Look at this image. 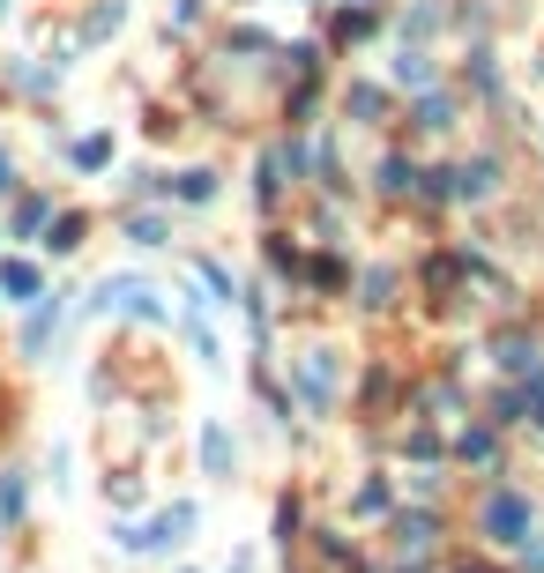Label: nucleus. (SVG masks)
<instances>
[{"label":"nucleus","mask_w":544,"mask_h":573,"mask_svg":"<svg viewBox=\"0 0 544 573\" xmlns=\"http://www.w3.org/2000/svg\"><path fill=\"white\" fill-rule=\"evenodd\" d=\"M485 536L493 544H507V551H522L530 536H537V506H530V491H515V485H500V491H485Z\"/></svg>","instance_id":"obj_1"},{"label":"nucleus","mask_w":544,"mask_h":573,"mask_svg":"<svg viewBox=\"0 0 544 573\" xmlns=\"http://www.w3.org/2000/svg\"><path fill=\"white\" fill-rule=\"evenodd\" d=\"M194 522H202V506L179 499V506L157 514V522H142V529H113V536H120V551H179V544L194 536Z\"/></svg>","instance_id":"obj_2"},{"label":"nucleus","mask_w":544,"mask_h":573,"mask_svg":"<svg viewBox=\"0 0 544 573\" xmlns=\"http://www.w3.org/2000/svg\"><path fill=\"white\" fill-rule=\"evenodd\" d=\"M335 350H306L298 358V403H306V417H329V403H335Z\"/></svg>","instance_id":"obj_3"},{"label":"nucleus","mask_w":544,"mask_h":573,"mask_svg":"<svg viewBox=\"0 0 544 573\" xmlns=\"http://www.w3.org/2000/svg\"><path fill=\"white\" fill-rule=\"evenodd\" d=\"M97 306L105 313H134V321H165V298L150 284H134V276H113V284L97 290Z\"/></svg>","instance_id":"obj_4"},{"label":"nucleus","mask_w":544,"mask_h":573,"mask_svg":"<svg viewBox=\"0 0 544 573\" xmlns=\"http://www.w3.org/2000/svg\"><path fill=\"white\" fill-rule=\"evenodd\" d=\"M395 559H403V566L433 559V514H403V522H395Z\"/></svg>","instance_id":"obj_5"},{"label":"nucleus","mask_w":544,"mask_h":573,"mask_svg":"<svg viewBox=\"0 0 544 573\" xmlns=\"http://www.w3.org/2000/svg\"><path fill=\"white\" fill-rule=\"evenodd\" d=\"M493 366H500L507 380H530V372H537V343H530V335H500V343H493Z\"/></svg>","instance_id":"obj_6"},{"label":"nucleus","mask_w":544,"mask_h":573,"mask_svg":"<svg viewBox=\"0 0 544 573\" xmlns=\"http://www.w3.org/2000/svg\"><path fill=\"white\" fill-rule=\"evenodd\" d=\"M493 187H500V157H477L456 171V202H485Z\"/></svg>","instance_id":"obj_7"},{"label":"nucleus","mask_w":544,"mask_h":573,"mask_svg":"<svg viewBox=\"0 0 544 573\" xmlns=\"http://www.w3.org/2000/svg\"><path fill=\"white\" fill-rule=\"evenodd\" d=\"M411 127H425V134H448V127H456V97H448V89H425L418 112H411Z\"/></svg>","instance_id":"obj_8"},{"label":"nucleus","mask_w":544,"mask_h":573,"mask_svg":"<svg viewBox=\"0 0 544 573\" xmlns=\"http://www.w3.org/2000/svg\"><path fill=\"white\" fill-rule=\"evenodd\" d=\"M232 462H239L232 432H224V425H202V469H210V477H232Z\"/></svg>","instance_id":"obj_9"},{"label":"nucleus","mask_w":544,"mask_h":573,"mask_svg":"<svg viewBox=\"0 0 544 573\" xmlns=\"http://www.w3.org/2000/svg\"><path fill=\"white\" fill-rule=\"evenodd\" d=\"M456 454L470 462V469H493V454H500V425H470Z\"/></svg>","instance_id":"obj_10"},{"label":"nucleus","mask_w":544,"mask_h":573,"mask_svg":"<svg viewBox=\"0 0 544 573\" xmlns=\"http://www.w3.org/2000/svg\"><path fill=\"white\" fill-rule=\"evenodd\" d=\"M38 268L31 261H0V298H38Z\"/></svg>","instance_id":"obj_11"},{"label":"nucleus","mask_w":544,"mask_h":573,"mask_svg":"<svg viewBox=\"0 0 544 573\" xmlns=\"http://www.w3.org/2000/svg\"><path fill=\"white\" fill-rule=\"evenodd\" d=\"M411 179H418V171H411V157H380V164H374V187H380V194H411Z\"/></svg>","instance_id":"obj_12"},{"label":"nucleus","mask_w":544,"mask_h":573,"mask_svg":"<svg viewBox=\"0 0 544 573\" xmlns=\"http://www.w3.org/2000/svg\"><path fill=\"white\" fill-rule=\"evenodd\" d=\"M52 327H60V306H38V313H31V327H23V358H38L45 343H52Z\"/></svg>","instance_id":"obj_13"},{"label":"nucleus","mask_w":544,"mask_h":573,"mask_svg":"<svg viewBox=\"0 0 544 573\" xmlns=\"http://www.w3.org/2000/svg\"><path fill=\"white\" fill-rule=\"evenodd\" d=\"M395 82L425 89V82H433V52H418V45H411V52H395Z\"/></svg>","instance_id":"obj_14"},{"label":"nucleus","mask_w":544,"mask_h":573,"mask_svg":"<svg viewBox=\"0 0 544 573\" xmlns=\"http://www.w3.org/2000/svg\"><path fill=\"white\" fill-rule=\"evenodd\" d=\"M358 298H366V306H395V276H388V268H366V276H358Z\"/></svg>","instance_id":"obj_15"},{"label":"nucleus","mask_w":544,"mask_h":573,"mask_svg":"<svg viewBox=\"0 0 544 573\" xmlns=\"http://www.w3.org/2000/svg\"><path fill=\"white\" fill-rule=\"evenodd\" d=\"M380 112H388V89H374V82H358V89H351V120H366V127H374Z\"/></svg>","instance_id":"obj_16"},{"label":"nucleus","mask_w":544,"mask_h":573,"mask_svg":"<svg viewBox=\"0 0 544 573\" xmlns=\"http://www.w3.org/2000/svg\"><path fill=\"white\" fill-rule=\"evenodd\" d=\"M75 164H83V171H105V164H113V134H83V142H75Z\"/></svg>","instance_id":"obj_17"},{"label":"nucleus","mask_w":544,"mask_h":573,"mask_svg":"<svg viewBox=\"0 0 544 573\" xmlns=\"http://www.w3.org/2000/svg\"><path fill=\"white\" fill-rule=\"evenodd\" d=\"M23 506H31V485L8 477V485H0V522H23Z\"/></svg>","instance_id":"obj_18"},{"label":"nucleus","mask_w":544,"mask_h":573,"mask_svg":"<svg viewBox=\"0 0 544 573\" xmlns=\"http://www.w3.org/2000/svg\"><path fill=\"white\" fill-rule=\"evenodd\" d=\"M179 202H216V171H187L179 179Z\"/></svg>","instance_id":"obj_19"},{"label":"nucleus","mask_w":544,"mask_h":573,"mask_svg":"<svg viewBox=\"0 0 544 573\" xmlns=\"http://www.w3.org/2000/svg\"><path fill=\"white\" fill-rule=\"evenodd\" d=\"M522 409H530V425L544 432V366L530 372V380H522Z\"/></svg>","instance_id":"obj_20"},{"label":"nucleus","mask_w":544,"mask_h":573,"mask_svg":"<svg viewBox=\"0 0 544 573\" xmlns=\"http://www.w3.org/2000/svg\"><path fill=\"white\" fill-rule=\"evenodd\" d=\"M418 179H425L418 187L425 202H456V171H418Z\"/></svg>","instance_id":"obj_21"},{"label":"nucleus","mask_w":544,"mask_h":573,"mask_svg":"<svg viewBox=\"0 0 544 573\" xmlns=\"http://www.w3.org/2000/svg\"><path fill=\"white\" fill-rule=\"evenodd\" d=\"M120 15H127L120 0H105V8H97V15L83 23V38H105V31H120Z\"/></svg>","instance_id":"obj_22"},{"label":"nucleus","mask_w":544,"mask_h":573,"mask_svg":"<svg viewBox=\"0 0 544 573\" xmlns=\"http://www.w3.org/2000/svg\"><path fill=\"white\" fill-rule=\"evenodd\" d=\"M75 246H83V216H60L52 224V253H75Z\"/></svg>","instance_id":"obj_23"},{"label":"nucleus","mask_w":544,"mask_h":573,"mask_svg":"<svg viewBox=\"0 0 544 573\" xmlns=\"http://www.w3.org/2000/svg\"><path fill=\"white\" fill-rule=\"evenodd\" d=\"M127 239H134V246H165V224H157V216H134Z\"/></svg>","instance_id":"obj_24"},{"label":"nucleus","mask_w":544,"mask_h":573,"mask_svg":"<svg viewBox=\"0 0 544 573\" xmlns=\"http://www.w3.org/2000/svg\"><path fill=\"white\" fill-rule=\"evenodd\" d=\"M45 216H52V208H45V202H38V194H31V202L15 208V231H45Z\"/></svg>","instance_id":"obj_25"},{"label":"nucleus","mask_w":544,"mask_h":573,"mask_svg":"<svg viewBox=\"0 0 544 573\" xmlns=\"http://www.w3.org/2000/svg\"><path fill=\"white\" fill-rule=\"evenodd\" d=\"M358 514H388V485H358Z\"/></svg>","instance_id":"obj_26"},{"label":"nucleus","mask_w":544,"mask_h":573,"mask_svg":"<svg viewBox=\"0 0 544 573\" xmlns=\"http://www.w3.org/2000/svg\"><path fill=\"white\" fill-rule=\"evenodd\" d=\"M411 454L418 462H440V432H411Z\"/></svg>","instance_id":"obj_27"},{"label":"nucleus","mask_w":544,"mask_h":573,"mask_svg":"<svg viewBox=\"0 0 544 573\" xmlns=\"http://www.w3.org/2000/svg\"><path fill=\"white\" fill-rule=\"evenodd\" d=\"M8 187H15V164H8V157H0V194H8Z\"/></svg>","instance_id":"obj_28"},{"label":"nucleus","mask_w":544,"mask_h":573,"mask_svg":"<svg viewBox=\"0 0 544 573\" xmlns=\"http://www.w3.org/2000/svg\"><path fill=\"white\" fill-rule=\"evenodd\" d=\"M456 573H493V566H485V559H462V566Z\"/></svg>","instance_id":"obj_29"},{"label":"nucleus","mask_w":544,"mask_h":573,"mask_svg":"<svg viewBox=\"0 0 544 573\" xmlns=\"http://www.w3.org/2000/svg\"><path fill=\"white\" fill-rule=\"evenodd\" d=\"M0 8H8V0H0Z\"/></svg>","instance_id":"obj_30"}]
</instances>
